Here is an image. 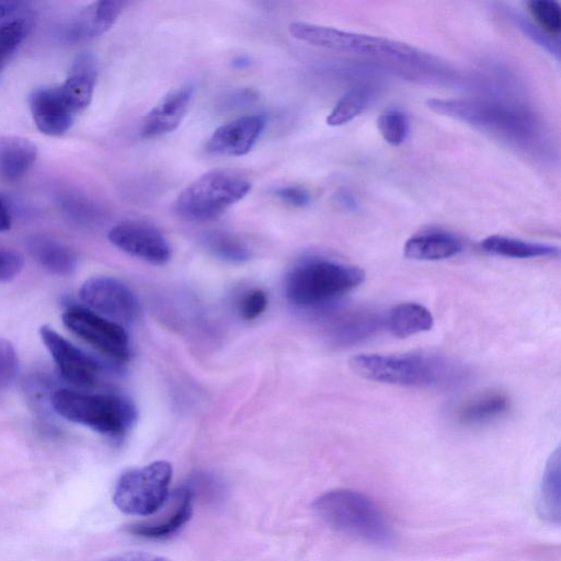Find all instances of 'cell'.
<instances>
[{
  "mask_svg": "<svg viewBox=\"0 0 561 561\" xmlns=\"http://www.w3.org/2000/svg\"><path fill=\"white\" fill-rule=\"evenodd\" d=\"M178 505L172 515L156 524H137L129 531L146 538H164L176 533L192 516L193 492L183 488L178 492Z\"/></svg>",
  "mask_w": 561,
  "mask_h": 561,
  "instance_id": "25",
  "label": "cell"
},
{
  "mask_svg": "<svg viewBox=\"0 0 561 561\" xmlns=\"http://www.w3.org/2000/svg\"><path fill=\"white\" fill-rule=\"evenodd\" d=\"M480 247L490 254L512 259L558 257L560 255V249L557 245L501 234L486 237L481 241Z\"/></svg>",
  "mask_w": 561,
  "mask_h": 561,
  "instance_id": "22",
  "label": "cell"
},
{
  "mask_svg": "<svg viewBox=\"0 0 561 561\" xmlns=\"http://www.w3.org/2000/svg\"><path fill=\"white\" fill-rule=\"evenodd\" d=\"M26 248L32 259L51 274L67 276L77 268L75 251L55 238L44 234L31 236L27 238Z\"/></svg>",
  "mask_w": 561,
  "mask_h": 561,
  "instance_id": "17",
  "label": "cell"
},
{
  "mask_svg": "<svg viewBox=\"0 0 561 561\" xmlns=\"http://www.w3.org/2000/svg\"><path fill=\"white\" fill-rule=\"evenodd\" d=\"M527 8L538 25L551 35L561 31L560 4L553 0H530Z\"/></svg>",
  "mask_w": 561,
  "mask_h": 561,
  "instance_id": "31",
  "label": "cell"
},
{
  "mask_svg": "<svg viewBox=\"0 0 561 561\" xmlns=\"http://www.w3.org/2000/svg\"><path fill=\"white\" fill-rule=\"evenodd\" d=\"M434 318L431 311L416 302L394 306L385 317V327L397 337H408L432 329Z\"/></svg>",
  "mask_w": 561,
  "mask_h": 561,
  "instance_id": "23",
  "label": "cell"
},
{
  "mask_svg": "<svg viewBox=\"0 0 561 561\" xmlns=\"http://www.w3.org/2000/svg\"><path fill=\"white\" fill-rule=\"evenodd\" d=\"M385 327V318L371 310H354L337 318L330 329L332 341L340 346L358 344Z\"/></svg>",
  "mask_w": 561,
  "mask_h": 561,
  "instance_id": "19",
  "label": "cell"
},
{
  "mask_svg": "<svg viewBox=\"0 0 561 561\" xmlns=\"http://www.w3.org/2000/svg\"><path fill=\"white\" fill-rule=\"evenodd\" d=\"M30 111L37 129L54 137L67 133L76 115L58 87L34 90L30 96Z\"/></svg>",
  "mask_w": 561,
  "mask_h": 561,
  "instance_id": "15",
  "label": "cell"
},
{
  "mask_svg": "<svg viewBox=\"0 0 561 561\" xmlns=\"http://www.w3.org/2000/svg\"><path fill=\"white\" fill-rule=\"evenodd\" d=\"M39 335L66 381L80 388L96 382L100 366L94 358L48 325L39 329Z\"/></svg>",
  "mask_w": 561,
  "mask_h": 561,
  "instance_id": "11",
  "label": "cell"
},
{
  "mask_svg": "<svg viewBox=\"0 0 561 561\" xmlns=\"http://www.w3.org/2000/svg\"><path fill=\"white\" fill-rule=\"evenodd\" d=\"M12 216L8 205L0 198V232L11 228Z\"/></svg>",
  "mask_w": 561,
  "mask_h": 561,
  "instance_id": "39",
  "label": "cell"
},
{
  "mask_svg": "<svg viewBox=\"0 0 561 561\" xmlns=\"http://www.w3.org/2000/svg\"><path fill=\"white\" fill-rule=\"evenodd\" d=\"M107 238L123 252L153 265H163L171 257V247L165 237L147 224L119 222L111 228Z\"/></svg>",
  "mask_w": 561,
  "mask_h": 561,
  "instance_id": "12",
  "label": "cell"
},
{
  "mask_svg": "<svg viewBox=\"0 0 561 561\" xmlns=\"http://www.w3.org/2000/svg\"><path fill=\"white\" fill-rule=\"evenodd\" d=\"M96 75V64L93 57L81 55L72 65L66 80L58 87L75 114L89 106L94 92Z\"/></svg>",
  "mask_w": 561,
  "mask_h": 561,
  "instance_id": "18",
  "label": "cell"
},
{
  "mask_svg": "<svg viewBox=\"0 0 561 561\" xmlns=\"http://www.w3.org/2000/svg\"><path fill=\"white\" fill-rule=\"evenodd\" d=\"M364 271L354 265L312 257L296 265L285 284L287 299L300 308L327 305L358 287Z\"/></svg>",
  "mask_w": 561,
  "mask_h": 561,
  "instance_id": "5",
  "label": "cell"
},
{
  "mask_svg": "<svg viewBox=\"0 0 561 561\" xmlns=\"http://www.w3.org/2000/svg\"><path fill=\"white\" fill-rule=\"evenodd\" d=\"M20 7V2L0 1V22H3L8 20V18L12 16L16 11H19Z\"/></svg>",
  "mask_w": 561,
  "mask_h": 561,
  "instance_id": "38",
  "label": "cell"
},
{
  "mask_svg": "<svg viewBox=\"0 0 561 561\" xmlns=\"http://www.w3.org/2000/svg\"><path fill=\"white\" fill-rule=\"evenodd\" d=\"M172 479V466L165 460L125 471L116 482L113 502L125 514L148 516L164 504Z\"/></svg>",
  "mask_w": 561,
  "mask_h": 561,
  "instance_id": "8",
  "label": "cell"
},
{
  "mask_svg": "<svg viewBox=\"0 0 561 561\" xmlns=\"http://www.w3.org/2000/svg\"><path fill=\"white\" fill-rule=\"evenodd\" d=\"M62 322L73 334L108 358L115 362L128 359V335L121 324L81 306L67 308Z\"/></svg>",
  "mask_w": 561,
  "mask_h": 561,
  "instance_id": "9",
  "label": "cell"
},
{
  "mask_svg": "<svg viewBox=\"0 0 561 561\" xmlns=\"http://www.w3.org/2000/svg\"><path fill=\"white\" fill-rule=\"evenodd\" d=\"M24 265L23 256L9 248L0 245V283L15 278Z\"/></svg>",
  "mask_w": 561,
  "mask_h": 561,
  "instance_id": "33",
  "label": "cell"
},
{
  "mask_svg": "<svg viewBox=\"0 0 561 561\" xmlns=\"http://www.w3.org/2000/svg\"><path fill=\"white\" fill-rule=\"evenodd\" d=\"M19 368V360L13 345L0 337V391L7 389L14 381Z\"/></svg>",
  "mask_w": 561,
  "mask_h": 561,
  "instance_id": "32",
  "label": "cell"
},
{
  "mask_svg": "<svg viewBox=\"0 0 561 561\" xmlns=\"http://www.w3.org/2000/svg\"><path fill=\"white\" fill-rule=\"evenodd\" d=\"M276 195L282 202L295 207H305L310 203L309 193L299 186H283L276 191Z\"/></svg>",
  "mask_w": 561,
  "mask_h": 561,
  "instance_id": "36",
  "label": "cell"
},
{
  "mask_svg": "<svg viewBox=\"0 0 561 561\" xmlns=\"http://www.w3.org/2000/svg\"><path fill=\"white\" fill-rule=\"evenodd\" d=\"M350 366L362 378L414 388H449L467 374L455 359L431 352L359 354L350 359Z\"/></svg>",
  "mask_w": 561,
  "mask_h": 561,
  "instance_id": "2",
  "label": "cell"
},
{
  "mask_svg": "<svg viewBox=\"0 0 561 561\" xmlns=\"http://www.w3.org/2000/svg\"><path fill=\"white\" fill-rule=\"evenodd\" d=\"M207 244L217 257L230 263H243L251 257L249 248L229 234H211L207 239Z\"/></svg>",
  "mask_w": 561,
  "mask_h": 561,
  "instance_id": "30",
  "label": "cell"
},
{
  "mask_svg": "<svg viewBox=\"0 0 561 561\" xmlns=\"http://www.w3.org/2000/svg\"><path fill=\"white\" fill-rule=\"evenodd\" d=\"M289 34L312 46L403 65H427L433 57L402 42L308 22H291Z\"/></svg>",
  "mask_w": 561,
  "mask_h": 561,
  "instance_id": "3",
  "label": "cell"
},
{
  "mask_svg": "<svg viewBox=\"0 0 561 561\" xmlns=\"http://www.w3.org/2000/svg\"><path fill=\"white\" fill-rule=\"evenodd\" d=\"M28 24L23 19L0 22V72L27 35Z\"/></svg>",
  "mask_w": 561,
  "mask_h": 561,
  "instance_id": "28",
  "label": "cell"
},
{
  "mask_svg": "<svg viewBox=\"0 0 561 561\" xmlns=\"http://www.w3.org/2000/svg\"><path fill=\"white\" fill-rule=\"evenodd\" d=\"M267 306L266 294L261 289L249 291L240 302V313L243 319L252 320L257 318Z\"/></svg>",
  "mask_w": 561,
  "mask_h": 561,
  "instance_id": "34",
  "label": "cell"
},
{
  "mask_svg": "<svg viewBox=\"0 0 561 561\" xmlns=\"http://www.w3.org/2000/svg\"><path fill=\"white\" fill-rule=\"evenodd\" d=\"M51 405L64 419L110 437L123 436L137 417L134 403L115 393L59 389L51 397Z\"/></svg>",
  "mask_w": 561,
  "mask_h": 561,
  "instance_id": "6",
  "label": "cell"
},
{
  "mask_svg": "<svg viewBox=\"0 0 561 561\" xmlns=\"http://www.w3.org/2000/svg\"><path fill=\"white\" fill-rule=\"evenodd\" d=\"M404 255L417 261H438L453 257L462 251V243L454 234L443 230H427L409 238Z\"/></svg>",
  "mask_w": 561,
  "mask_h": 561,
  "instance_id": "20",
  "label": "cell"
},
{
  "mask_svg": "<svg viewBox=\"0 0 561 561\" xmlns=\"http://www.w3.org/2000/svg\"><path fill=\"white\" fill-rule=\"evenodd\" d=\"M266 127L261 114L238 117L219 126L209 137L206 149L219 156L240 157L249 153Z\"/></svg>",
  "mask_w": 561,
  "mask_h": 561,
  "instance_id": "13",
  "label": "cell"
},
{
  "mask_svg": "<svg viewBox=\"0 0 561 561\" xmlns=\"http://www.w3.org/2000/svg\"><path fill=\"white\" fill-rule=\"evenodd\" d=\"M193 93L194 87L185 84L162 96L145 116L140 136L151 139L175 130L186 115Z\"/></svg>",
  "mask_w": 561,
  "mask_h": 561,
  "instance_id": "14",
  "label": "cell"
},
{
  "mask_svg": "<svg viewBox=\"0 0 561 561\" xmlns=\"http://www.w3.org/2000/svg\"><path fill=\"white\" fill-rule=\"evenodd\" d=\"M510 407L505 394L496 391L482 393L467 403L457 412L461 424L478 425L491 422L503 415Z\"/></svg>",
  "mask_w": 561,
  "mask_h": 561,
  "instance_id": "26",
  "label": "cell"
},
{
  "mask_svg": "<svg viewBox=\"0 0 561 561\" xmlns=\"http://www.w3.org/2000/svg\"><path fill=\"white\" fill-rule=\"evenodd\" d=\"M377 127L386 142L391 146H400L409 136L410 121L402 111L391 108L379 115Z\"/></svg>",
  "mask_w": 561,
  "mask_h": 561,
  "instance_id": "29",
  "label": "cell"
},
{
  "mask_svg": "<svg viewBox=\"0 0 561 561\" xmlns=\"http://www.w3.org/2000/svg\"><path fill=\"white\" fill-rule=\"evenodd\" d=\"M375 98V89L360 84L348 90L327 116L329 126H341L353 121L369 105Z\"/></svg>",
  "mask_w": 561,
  "mask_h": 561,
  "instance_id": "27",
  "label": "cell"
},
{
  "mask_svg": "<svg viewBox=\"0 0 561 561\" xmlns=\"http://www.w3.org/2000/svg\"><path fill=\"white\" fill-rule=\"evenodd\" d=\"M560 449L549 457L542 474L538 495V511L550 523L559 524L560 508Z\"/></svg>",
  "mask_w": 561,
  "mask_h": 561,
  "instance_id": "24",
  "label": "cell"
},
{
  "mask_svg": "<svg viewBox=\"0 0 561 561\" xmlns=\"http://www.w3.org/2000/svg\"><path fill=\"white\" fill-rule=\"evenodd\" d=\"M125 2L102 0L80 10L66 25L64 36L68 42H84L108 31L123 11Z\"/></svg>",
  "mask_w": 561,
  "mask_h": 561,
  "instance_id": "16",
  "label": "cell"
},
{
  "mask_svg": "<svg viewBox=\"0 0 561 561\" xmlns=\"http://www.w3.org/2000/svg\"><path fill=\"white\" fill-rule=\"evenodd\" d=\"M433 112L462 122L501 140L535 151L543 142L538 118L520 105L481 99H430Z\"/></svg>",
  "mask_w": 561,
  "mask_h": 561,
  "instance_id": "1",
  "label": "cell"
},
{
  "mask_svg": "<svg viewBox=\"0 0 561 561\" xmlns=\"http://www.w3.org/2000/svg\"><path fill=\"white\" fill-rule=\"evenodd\" d=\"M104 561H171L164 557L147 552H125L111 557Z\"/></svg>",
  "mask_w": 561,
  "mask_h": 561,
  "instance_id": "37",
  "label": "cell"
},
{
  "mask_svg": "<svg viewBox=\"0 0 561 561\" xmlns=\"http://www.w3.org/2000/svg\"><path fill=\"white\" fill-rule=\"evenodd\" d=\"M37 159V148L27 138L0 136V178L8 182L22 179L33 168Z\"/></svg>",
  "mask_w": 561,
  "mask_h": 561,
  "instance_id": "21",
  "label": "cell"
},
{
  "mask_svg": "<svg viewBox=\"0 0 561 561\" xmlns=\"http://www.w3.org/2000/svg\"><path fill=\"white\" fill-rule=\"evenodd\" d=\"M251 191V182L229 170H214L201 175L178 195L176 214L190 221L205 222L221 216Z\"/></svg>",
  "mask_w": 561,
  "mask_h": 561,
  "instance_id": "7",
  "label": "cell"
},
{
  "mask_svg": "<svg viewBox=\"0 0 561 561\" xmlns=\"http://www.w3.org/2000/svg\"><path fill=\"white\" fill-rule=\"evenodd\" d=\"M514 19L527 36H529L534 42H536L538 45L542 46L545 49L550 51L551 54H554L557 57L559 55V47L554 46L553 43L550 42L549 38L545 36L538 28L535 27L534 24L528 22L524 16L514 15Z\"/></svg>",
  "mask_w": 561,
  "mask_h": 561,
  "instance_id": "35",
  "label": "cell"
},
{
  "mask_svg": "<svg viewBox=\"0 0 561 561\" xmlns=\"http://www.w3.org/2000/svg\"><path fill=\"white\" fill-rule=\"evenodd\" d=\"M79 295L90 310L121 325L137 318L139 306L136 296L116 278L91 277L82 284Z\"/></svg>",
  "mask_w": 561,
  "mask_h": 561,
  "instance_id": "10",
  "label": "cell"
},
{
  "mask_svg": "<svg viewBox=\"0 0 561 561\" xmlns=\"http://www.w3.org/2000/svg\"><path fill=\"white\" fill-rule=\"evenodd\" d=\"M312 507L325 524L347 536L374 545L392 541V528L383 513L360 492L331 490L317 497Z\"/></svg>",
  "mask_w": 561,
  "mask_h": 561,
  "instance_id": "4",
  "label": "cell"
}]
</instances>
